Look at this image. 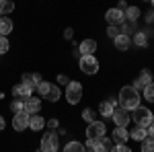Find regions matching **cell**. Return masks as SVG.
I'll list each match as a JSON object with an SVG mask.
<instances>
[{
	"label": "cell",
	"instance_id": "cell-35",
	"mask_svg": "<svg viewBox=\"0 0 154 152\" xmlns=\"http://www.w3.org/2000/svg\"><path fill=\"white\" fill-rule=\"evenodd\" d=\"M58 123H60V121L56 119V117H54V119H49V121H45V126H48L49 129H56V128H58Z\"/></svg>",
	"mask_w": 154,
	"mask_h": 152
},
{
	"label": "cell",
	"instance_id": "cell-13",
	"mask_svg": "<svg viewBox=\"0 0 154 152\" xmlns=\"http://www.w3.org/2000/svg\"><path fill=\"white\" fill-rule=\"evenodd\" d=\"M41 111V101L35 99V97H29V99H25V113L27 115H37Z\"/></svg>",
	"mask_w": 154,
	"mask_h": 152
},
{
	"label": "cell",
	"instance_id": "cell-25",
	"mask_svg": "<svg viewBox=\"0 0 154 152\" xmlns=\"http://www.w3.org/2000/svg\"><path fill=\"white\" fill-rule=\"evenodd\" d=\"M64 152H86V150H84V146L80 144V142L74 140V142H68V144H66Z\"/></svg>",
	"mask_w": 154,
	"mask_h": 152
},
{
	"label": "cell",
	"instance_id": "cell-2",
	"mask_svg": "<svg viewBox=\"0 0 154 152\" xmlns=\"http://www.w3.org/2000/svg\"><path fill=\"white\" fill-rule=\"evenodd\" d=\"M37 93L41 95V99H45L49 103H56V101H60V97H62V93H60V88L56 84H49V82H43V80L37 84Z\"/></svg>",
	"mask_w": 154,
	"mask_h": 152
},
{
	"label": "cell",
	"instance_id": "cell-10",
	"mask_svg": "<svg viewBox=\"0 0 154 152\" xmlns=\"http://www.w3.org/2000/svg\"><path fill=\"white\" fill-rule=\"evenodd\" d=\"M12 128L14 132H23V129L29 128V115L21 111V113H14V119H12Z\"/></svg>",
	"mask_w": 154,
	"mask_h": 152
},
{
	"label": "cell",
	"instance_id": "cell-28",
	"mask_svg": "<svg viewBox=\"0 0 154 152\" xmlns=\"http://www.w3.org/2000/svg\"><path fill=\"white\" fill-rule=\"evenodd\" d=\"M142 152H154V138H144L142 140Z\"/></svg>",
	"mask_w": 154,
	"mask_h": 152
},
{
	"label": "cell",
	"instance_id": "cell-32",
	"mask_svg": "<svg viewBox=\"0 0 154 152\" xmlns=\"http://www.w3.org/2000/svg\"><path fill=\"white\" fill-rule=\"evenodd\" d=\"M8 47H11L8 39H6L4 35H0V54H6V51H8Z\"/></svg>",
	"mask_w": 154,
	"mask_h": 152
},
{
	"label": "cell",
	"instance_id": "cell-39",
	"mask_svg": "<svg viewBox=\"0 0 154 152\" xmlns=\"http://www.w3.org/2000/svg\"><path fill=\"white\" fill-rule=\"evenodd\" d=\"M146 23H154V12H152V14H148V17H146Z\"/></svg>",
	"mask_w": 154,
	"mask_h": 152
},
{
	"label": "cell",
	"instance_id": "cell-33",
	"mask_svg": "<svg viewBox=\"0 0 154 152\" xmlns=\"http://www.w3.org/2000/svg\"><path fill=\"white\" fill-rule=\"evenodd\" d=\"M136 45H140V47H146V45H148V39H146V35H144V33H138V35H136Z\"/></svg>",
	"mask_w": 154,
	"mask_h": 152
},
{
	"label": "cell",
	"instance_id": "cell-7",
	"mask_svg": "<svg viewBox=\"0 0 154 152\" xmlns=\"http://www.w3.org/2000/svg\"><path fill=\"white\" fill-rule=\"evenodd\" d=\"M105 123H101V121H93V123H88V128H86V140H99V138H103L105 136Z\"/></svg>",
	"mask_w": 154,
	"mask_h": 152
},
{
	"label": "cell",
	"instance_id": "cell-9",
	"mask_svg": "<svg viewBox=\"0 0 154 152\" xmlns=\"http://www.w3.org/2000/svg\"><path fill=\"white\" fill-rule=\"evenodd\" d=\"M111 117H113V121H115V126H117V128H125V126L130 123V113H128L123 107H115Z\"/></svg>",
	"mask_w": 154,
	"mask_h": 152
},
{
	"label": "cell",
	"instance_id": "cell-8",
	"mask_svg": "<svg viewBox=\"0 0 154 152\" xmlns=\"http://www.w3.org/2000/svg\"><path fill=\"white\" fill-rule=\"evenodd\" d=\"M111 138H107V136H103V138H99V140H88V146H91V150L93 152H109L111 150Z\"/></svg>",
	"mask_w": 154,
	"mask_h": 152
},
{
	"label": "cell",
	"instance_id": "cell-3",
	"mask_svg": "<svg viewBox=\"0 0 154 152\" xmlns=\"http://www.w3.org/2000/svg\"><path fill=\"white\" fill-rule=\"evenodd\" d=\"M131 117H134L136 126H140V128H148V126H150V123L154 121L152 111H150L148 107H142V105H138L136 109H134V113H131Z\"/></svg>",
	"mask_w": 154,
	"mask_h": 152
},
{
	"label": "cell",
	"instance_id": "cell-42",
	"mask_svg": "<svg viewBox=\"0 0 154 152\" xmlns=\"http://www.w3.org/2000/svg\"><path fill=\"white\" fill-rule=\"evenodd\" d=\"M150 2H152V6H154V0H150Z\"/></svg>",
	"mask_w": 154,
	"mask_h": 152
},
{
	"label": "cell",
	"instance_id": "cell-38",
	"mask_svg": "<svg viewBox=\"0 0 154 152\" xmlns=\"http://www.w3.org/2000/svg\"><path fill=\"white\" fill-rule=\"evenodd\" d=\"M72 35H74L72 29H66V31H64V37H66V39H72Z\"/></svg>",
	"mask_w": 154,
	"mask_h": 152
},
{
	"label": "cell",
	"instance_id": "cell-31",
	"mask_svg": "<svg viewBox=\"0 0 154 152\" xmlns=\"http://www.w3.org/2000/svg\"><path fill=\"white\" fill-rule=\"evenodd\" d=\"M82 119L88 121V123H93V121H95V111H93V109H84L82 111Z\"/></svg>",
	"mask_w": 154,
	"mask_h": 152
},
{
	"label": "cell",
	"instance_id": "cell-34",
	"mask_svg": "<svg viewBox=\"0 0 154 152\" xmlns=\"http://www.w3.org/2000/svg\"><path fill=\"white\" fill-rule=\"evenodd\" d=\"M109 152H131L125 144H115V146H111V150Z\"/></svg>",
	"mask_w": 154,
	"mask_h": 152
},
{
	"label": "cell",
	"instance_id": "cell-29",
	"mask_svg": "<svg viewBox=\"0 0 154 152\" xmlns=\"http://www.w3.org/2000/svg\"><path fill=\"white\" fill-rule=\"evenodd\" d=\"M107 35L111 37V39H115L117 35H121V29H119V25H109V29H107Z\"/></svg>",
	"mask_w": 154,
	"mask_h": 152
},
{
	"label": "cell",
	"instance_id": "cell-37",
	"mask_svg": "<svg viewBox=\"0 0 154 152\" xmlns=\"http://www.w3.org/2000/svg\"><path fill=\"white\" fill-rule=\"evenodd\" d=\"M146 132H148V138H154V121L146 128Z\"/></svg>",
	"mask_w": 154,
	"mask_h": 152
},
{
	"label": "cell",
	"instance_id": "cell-27",
	"mask_svg": "<svg viewBox=\"0 0 154 152\" xmlns=\"http://www.w3.org/2000/svg\"><path fill=\"white\" fill-rule=\"evenodd\" d=\"M11 111L12 113H21V111H25V101L23 99H14L11 103Z\"/></svg>",
	"mask_w": 154,
	"mask_h": 152
},
{
	"label": "cell",
	"instance_id": "cell-26",
	"mask_svg": "<svg viewBox=\"0 0 154 152\" xmlns=\"http://www.w3.org/2000/svg\"><path fill=\"white\" fill-rule=\"evenodd\" d=\"M142 93H144V97H146V101H148V103H154V82L146 84V86L142 88Z\"/></svg>",
	"mask_w": 154,
	"mask_h": 152
},
{
	"label": "cell",
	"instance_id": "cell-23",
	"mask_svg": "<svg viewBox=\"0 0 154 152\" xmlns=\"http://www.w3.org/2000/svg\"><path fill=\"white\" fill-rule=\"evenodd\" d=\"M113 109H115V107L111 105V101H103L101 107H99V111H101V115H103V117H111V115H113Z\"/></svg>",
	"mask_w": 154,
	"mask_h": 152
},
{
	"label": "cell",
	"instance_id": "cell-14",
	"mask_svg": "<svg viewBox=\"0 0 154 152\" xmlns=\"http://www.w3.org/2000/svg\"><path fill=\"white\" fill-rule=\"evenodd\" d=\"M12 95H14V99H23L25 101V99H29V97L33 95V88L21 82V84H14V86H12Z\"/></svg>",
	"mask_w": 154,
	"mask_h": 152
},
{
	"label": "cell",
	"instance_id": "cell-30",
	"mask_svg": "<svg viewBox=\"0 0 154 152\" xmlns=\"http://www.w3.org/2000/svg\"><path fill=\"white\" fill-rule=\"evenodd\" d=\"M134 27H136V23H123V25H119V29H121V33L123 35H130V33H134Z\"/></svg>",
	"mask_w": 154,
	"mask_h": 152
},
{
	"label": "cell",
	"instance_id": "cell-36",
	"mask_svg": "<svg viewBox=\"0 0 154 152\" xmlns=\"http://www.w3.org/2000/svg\"><path fill=\"white\" fill-rule=\"evenodd\" d=\"M68 76H66V74H58V84H66V86H68Z\"/></svg>",
	"mask_w": 154,
	"mask_h": 152
},
{
	"label": "cell",
	"instance_id": "cell-17",
	"mask_svg": "<svg viewBox=\"0 0 154 152\" xmlns=\"http://www.w3.org/2000/svg\"><path fill=\"white\" fill-rule=\"evenodd\" d=\"M41 82V76L37 74V72H25L23 74V84H27V86H31V88H37V84Z\"/></svg>",
	"mask_w": 154,
	"mask_h": 152
},
{
	"label": "cell",
	"instance_id": "cell-1",
	"mask_svg": "<svg viewBox=\"0 0 154 152\" xmlns=\"http://www.w3.org/2000/svg\"><path fill=\"white\" fill-rule=\"evenodd\" d=\"M119 107H123L125 111H130V109H136V107L140 105V93L134 88V86H123L121 91H119Z\"/></svg>",
	"mask_w": 154,
	"mask_h": 152
},
{
	"label": "cell",
	"instance_id": "cell-4",
	"mask_svg": "<svg viewBox=\"0 0 154 152\" xmlns=\"http://www.w3.org/2000/svg\"><path fill=\"white\" fill-rule=\"evenodd\" d=\"M80 99H82V84L70 80L68 86H66V101H68L70 105H78Z\"/></svg>",
	"mask_w": 154,
	"mask_h": 152
},
{
	"label": "cell",
	"instance_id": "cell-18",
	"mask_svg": "<svg viewBox=\"0 0 154 152\" xmlns=\"http://www.w3.org/2000/svg\"><path fill=\"white\" fill-rule=\"evenodd\" d=\"M29 128L33 132H39V129L45 128V119L41 115H29Z\"/></svg>",
	"mask_w": 154,
	"mask_h": 152
},
{
	"label": "cell",
	"instance_id": "cell-20",
	"mask_svg": "<svg viewBox=\"0 0 154 152\" xmlns=\"http://www.w3.org/2000/svg\"><path fill=\"white\" fill-rule=\"evenodd\" d=\"M123 17H125L130 23H136L138 17H140V8H138V6H128V8L123 11Z\"/></svg>",
	"mask_w": 154,
	"mask_h": 152
},
{
	"label": "cell",
	"instance_id": "cell-6",
	"mask_svg": "<svg viewBox=\"0 0 154 152\" xmlns=\"http://www.w3.org/2000/svg\"><path fill=\"white\" fill-rule=\"evenodd\" d=\"M41 150L43 152H58V134L54 129H49L41 138Z\"/></svg>",
	"mask_w": 154,
	"mask_h": 152
},
{
	"label": "cell",
	"instance_id": "cell-40",
	"mask_svg": "<svg viewBox=\"0 0 154 152\" xmlns=\"http://www.w3.org/2000/svg\"><path fill=\"white\" fill-rule=\"evenodd\" d=\"M2 129H4V117L0 115V132H2Z\"/></svg>",
	"mask_w": 154,
	"mask_h": 152
},
{
	"label": "cell",
	"instance_id": "cell-12",
	"mask_svg": "<svg viewBox=\"0 0 154 152\" xmlns=\"http://www.w3.org/2000/svg\"><path fill=\"white\" fill-rule=\"evenodd\" d=\"M150 82H152V74H150V70H146V68H144V70H140L138 78H136V82H134L131 86H134L136 91H140V88H144V86H146V84H150Z\"/></svg>",
	"mask_w": 154,
	"mask_h": 152
},
{
	"label": "cell",
	"instance_id": "cell-5",
	"mask_svg": "<svg viewBox=\"0 0 154 152\" xmlns=\"http://www.w3.org/2000/svg\"><path fill=\"white\" fill-rule=\"evenodd\" d=\"M78 66H80V70L84 74H88V76H93L99 72V60L95 56H80V62H78Z\"/></svg>",
	"mask_w": 154,
	"mask_h": 152
},
{
	"label": "cell",
	"instance_id": "cell-41",
	"mask_svg": "<svg viewBox=\"0 0 154 152\" xmlns=\"http://www.w3.org/2000/svg\"><path fill=\"white\" fill-rule=\"evenodd\" d=\"M37 152H43V150H41V148H39V150H37Z\"/></svg>",
	"mask_w": 154,
	"mask_h": 152
},
{
	"label": "cell",
	"instance_id": "cell-15",
	"mask_svg": "<svg viewBox=\"0 0 154 152\" xmlns=\"http://www.w3.org/2000/svg\"><path fill=\"white\" fill-rule=\"evenodd\" d=\"M78 51H80L82 56H93L97 51V41L95 39H84L82 43L78 45Z\"/></svg>",
	"mask_w": 154,
	"mask_h": 152
},
{
	"label": "cell",
	"instance_id": "cell-16",
	"mask_svg": "<svg viewBox=\"0 0 154 152\" xmlns=\"http://www.w3.org/2000/svg\"><path fill=\"white\" fill-rule=\"evenodd\" d=\"M113 43H115V49H119V51H125V49H130L131 45V37L130 35H117L115 39H113Z\"/></svg>",
	"mask_w": 154,
	"mask_h": 152
},
{
	"label": "cell",
	"instance_id": "cell-22",
	"mask_svg": "<svg viewBox=\"0 0 154 152\" xmlns=\"http://www.w3.org/2000/svg\"><path fill=\"white\" fill-rule=\"evenodd\" d=\"M130 136L134 138V140L142 142L144 138H148V132H146V128H140V126H138V128H134V129L130 132Z\"/></svg>",
	"mask_w": 154,
	"mask_h": 152
},
{
	"label": "cell",
	"instance_id": "cell-21",
	"mask_svg": "<svg viewBox=\"0 0 154 152\" xmlns=\"http://www.w3.org/2000/svg\"><path fill=\"white\" fill-rule=\"evenodd\" d=\"M12 31V21L8 19V17H0V35H8Z\"/></svg>",
	"mask_w": 154,
	"mask_h": 152
},
{
	"label": "cell",
	"instance_id": "cell-11",
	"mask_svg": "<svg viewBox=\"0 0 154 152\" xmlns=\"http://www.w3.org/2000/svg\"><path fill=\"white\" fill-rule=\"evenodd\" d=\"M105 19H107L109 25H121L125 17H123V11H121V8H109V11L105 12Z\"/></svg>",
	"mask_w": 154,
	"mask_h": 152
},
{
	"label": "cell",
	"instance_id": "cell-24",
	"mask_svg": "<svg viewBox=\"0 0 154 152\" xmlns=\"http://www.w3.org/2000/svg\"><path fill=\"white\" fill-rule=\"evenodd\" d=\"M12 11H14L12 0H0V14H11Z\"/></svg>",
	"mask_w": 154,
	"mask_h": 152
},
{
	"label": "cell",
	"instance_id": "cell-43",
	"mask_svg": "<svg viewBox=\"0 0 154 152\" xmlns=\"http://www.w3.org/2000/svg\"><path fill=\"white\" fill-rule=\"evenodd\" d=\"M0 99H2V93H0Z\"/></svg>",
	"mask_w": 154,
	"mask_h": 152
},
{
	"label": "cell",
	"instance_id": "cell-19",
	"mask_svg": "<svg viewBox=\"0 0 154 152\" xmlns=\"http://www.w3.org/2000/svg\"><path fill=\"white\" fill-rule=\"evenodd\" d=\"M130 138V132L125 128H115L113 129V142H117V144H125Z\"/></svg>",
	"mask_w": 154,
	"mask_h": 152
}]
</instances>
